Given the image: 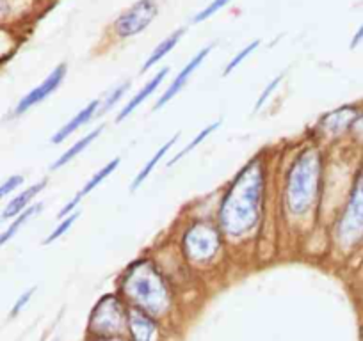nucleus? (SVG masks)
<instances>
[{
	"label": "nucleus",
	"mask_w": 363,
	"mask_h": 341,
	"mask_svg": "<svg viewBox=\"0 0 363 341\" xmlns=\"http://www.w3.org/2000/svg\"><path fill=\"white\" fill-rule=\"evenodd\" d=\"M184 247L189 258L196 262L212 258L216 250L219 249V235L212 226L208 224H196L187 231L184 238Z\"/></svg>",
	"instance_id": "obj_6"
},
{
	"label": "nucleus",
	"mask_w": 363,
	"mask_h": 341,
	"mask_svg": "<svg viewBox=\"0 0 363 341\" xmlns=\"http://www.w3.org/2000/svg\"><path fill=\"white\" fill-rule=\"evenodd\" d=\"M157 11L159 8H157L155 0H139L116 20V25H114L116 34L120 37H130L143 33L153 22Z\"/></svg>",
	"instance_id": "obj_5"
},
{
	"label": "nucleus",
	"mask_w": 363,
	"mask_h": 341,
	"mask_svg": "<svg viewBox=\"0 0 363 341\" xmlns=\"http://www.w3.org/2000/svg\"><path fill=\"white\" fill-rule=\"evenodd\" d=\"M320 169L323 160L317 149H305L292 163L285 190V200L291 214H306L315 203L319 194Z\"/></svg>",
	"instance_id": "obj_2"
},
{
	"label": "nucleus",
	"mask_w": 363,
	"mask_h": 341,
	"mask_svg": "<svg viewBox=\"0 0 363 341\" xmlns=\"http://www.w3.org/2000/svg\"><path fill=\"white\" fill-rule=\"evenodd\" d=\"M127 91H128V82L123 83V86H120V88H118V89H114L113 95H111L109 98H107V102L104 103V112H106V110H109L113 105H116L118 100H120L121 96H123Z\"/></svg>",
	"instance_id": "obj_25"
},
{
	"label": "nucleus",
	"mask_w": 363,
	"mask_h": 341,
	"mask_svg": "<svg viewBox=\"0 0 363 341\" xmlns=\"http://www.w3.org/2000/svg\"><path fill=\"white\" fill-rule=\"evenodd\" d=\"M337 238L344 249L358 245L363 238V169L356 175L349 201L337 224Z\"/></svg>",
	"instance_id": "obj_4"
},
{
	"label": "nucleus",
	"mask_w": 363,
	"mask_h": 341,
	"mask_svg": "<svg viewBox=\"0 0 363 341\" xmlns=\"http://www.w3.org/2000/svg\"><path fill=\"white\" fill-rule=\"evenodd\" d=\"M230 2H232V0H212L211 4H208L207 8L203 9V11L198 13V15L194 16V22H196V23L205 22V20L211 18L212 15H216V13H218L219 9H223V8H225V6H228Z\"/></svg>",
	"instance_id": "obj_21"
},
{
	"label": "nucleus",
	"mask_w": 363,
	"mask_h": 341,
	"mask_svg": "<svg viewBox=\"0 0 363 341\" xmlns=\"http://www.w3.org/2000/svg\"><path fill=\"white\" fill-rule=\"evenodd\" d=\"M65 75H66V66L65 64L57 66V68H55L54 71H52L50 75H48L47 79L38 86V88H34L29 95L23 96V98L20 100L18 107H16V114H23L26 110H29L30 107L36 105V103L43 102L50 93H54L55 89H57V86L62 82Z\"/></svg>",
	"instance_id": "obj_8"
},
{
	"label": "nucleus",
	"mask_w": 363,
	"mask_h": 341,
	"mask_svg": "<svg viewBox=\"0 0 363 341\" xmlns=\"http://www.w3.org/2000/svg\"><path fill=\"white\" fill-rule=\"evenodd\" d=\"M264 194V170L251 162L237 176L221 207L223 229L230 236H244L257 226Z\"/></svg>",
	"instance_id": "obj_1"
},
{
	"label": "nucleus",
	"mask_w": 363,
	"mask_h": 341,
	"mask_svg": "<svg viewBox=\"0 0 363 341\" xmlns=\"http://www.w3.org/2000/svg\"><path fill=\"white\" fill-rule=\"evenodd\" d=\"M102 130H104V127L96 128V130H93V132H91V134H87L86 137L82 139V141L75 142V144H73L72 148L68 149V151H65V153H62V156H59V158L55 160L54 163H52V169H59V167H62V166H65V163H68L69 160H73V158H75V156L79 155V153H82L84 149H86L87 146L91 144V142L95 141V139L99 137L100 134H102Z\"/></svg>",
	"instance_id": "obj_17"
},
{
	"label": "nucleus",
	"mask_w": 363,
	"mask_h": 341,
	"mask_svg": "<svg viewBox=\"0 0 363 341\" xmlns=\"http://www.w3.org/2000/svg\"><path fill=\"white\" fill-rule=\"evenodd\" d=\"M351 130L354 132L359 139H363V114H358V117H356L354 123H352Z\"/></svg>",
	"instance_id": "obj_28"
},
{
	"label": "nucleus",
	"mask_w": 363,
	"mask_h": 341,
	"mask_svg": "<svg viewBox=\"0 0 363 341\" xmlns=\"http://www.w3.org/2000/svg\"><path fill=\"white\" fill-rule=\"evenodd\" d=\"M184 33H186V30H184V29L174 30V33L171 34V36H167L166 40L162 41V43L157 45V48L152 52V55H150L148 61L145 62V66H143V69H145V71H146V69L152 68L153 64H157V62H159L160 59L166 57V55L169 54V52L173 50L174 47H177V43H178V41H180V37L184 36Z\"/></svg>",
	"instance_id": "obj_16"
},
{
	"label": "nucleus",
	"mask_w": 363,
	"mask_h": 341,
	"mask_svg": "<svg viewBox=\"0 0 363 341\" xmlns=\"http://www.w3.org/2000/svg\"><path fill=\"white\" fill-rule=\"evenodd\" d=\"M177 139H178V135H174V137H173V139H171V141H167V142H166V144H164V146H162V148H160V149H159V151H157V153H155V155H153V158H152V160H150V162H148V163H146V166H145V167H143V170H141V173H139V175H138V176H135L134 183H132V190H135V189H138V187H139V185H141V183H143V182H145V180H146V178H148V176H150V173H152V170H153V167H155V166H157V163H159V162H160V160H162V156H164V155H166V153H167V151H169V149H171V148H173V144H174V142H177Z\"/></svg>",
	"instance_id": "obj_18"
},
{
	"label": "nucleus",
	"mask_w": 363,
	"mask_h": 341,
	"mask_svg": "<svg viewBox=\"0 0 363 341\" xmlns=\"http://www.w3.org/2000/svg\"><path fill=\"white\" fill-rule=\"evenodd\" d=\"M125 291L143 309L153 315H160L167 308V288L162 277L150 263L141 262L128 270L123 284Z\"/></svg>",
	"instance_id": "obj_3"
},
{
	"label": "nucleus",
	"mask_w": 363,
	"mask_h": 341,
	"mask_svg": "<svg viewBox=\"0 0 363 341\" xmlns=\"http://www.w3.org/2000/svg\"><path fill=\"white\" fill-rule=\"evenodd\" d=\"M362 41H363V25L359 27L358 30H356L354 37H352V40H351V48H356V47H358V45L362 43Z\"/></svg>",
	"instance_id": "obj_29"
},
{
	"label": "nucleus",
	"mask_w": 363,
	"mask_h": 341,
	"mask_svg": "<svg viewBox=\"0 0 363 341\" xmlns=\"http://www.w3.org/2000/svg\"><path fill=\"white\" fill-rule=\"evenodd\" d=\"M34 290H36V288H30V290H27L26 294H23L22 297L18 299V302H16V304L13 306V309H11V316H16V315H18L20 311H22V308H23V306H26L27 302H29V299L33 297Z\"/></svg>",
	"instance_id": "obj_26"
},
{
	"label": "nucleus",
	"mask_w": 363,
	"mask_h": 341,
	"mask_svg": "<svg viewBox=\"0 0 363 341\" xmlns=\"http://www.w3.org/2000/svg\"><path fill=\"white\" fill-rule=\"evenodd\" d=\"M356 117H358V112H356L354 107H342V109L328 114V116L323 120V123L328 132L337 135V134H342L344 130H347V128H351Z\"/></svg>",
	"instance_id": "obj_11"
},
{
	"label": "nucleus",
	"mask_w": 363,
	"mask_h": 341,
	"mask_svg": "<svg viewBox=\"0 0 363 341\" xmlns=\"http://www.w3.org/2000/svg\"><path fill=\"white\" fill-rule=\"evenodd\" d=\"M96 110H99V102H96V100H95V102H91L89 105L84 107V109L80 110V112L77 114L75 117H72V120H69L68 123H66L65 127H62L61 130H59L57 134H55L54 137H52V142L59 144V142L65 141V139L68 137V135H72L73 132L77 130V128H80V127H82V125H86L87 121L91 120V117L95 116Z\"/></svg>",
	"instance_id": "obj_13"
},
{
	"label": "nucleus",
	"mask_w": 363,
	"mask_h": 341,
	"mask_svg": "<svg viewBox=\"0 0 363 341\" xmlns=\"http://www.w3.org/2000/svg\"><path fill=\"white\" fill-rule=\"evenodd\" d=\"M218 127H219V121H216V123H212V125H211V127H207V128H205V130H203V132H200V134H198V135H196V137H194V139H193V141H191V142H189V144H187V146H186V148L182 149V151H180V153H178V155H177V156H174V158H173V160H171V163L178 162V160H180V158H182V156H186V155H187V153H189V151H193V148H196V146H198V144H200V142H201V141H203V139H205V137H207V135H211V134H212V132H216V128H218Z\"/></svg>",
	"instance_id": "obj_20"
},
{
	"label": "nucleus",
	"mask_w": 363,
	"mask_h": 341,
	"mask_svg": "<svg viewBox=\"0 0 363 341\" xmlns=\"http://www.w3.org/2000/svg\"><path fill=\"white\" fill-rule=\"evenodd\" d=\"M23 183V176L16 175V176H11L9 180H6L2 185H0V200H4L8 194H11L13 190L16 189V187H20Z\"/></svg>",
	"instance_id": "obj_24"
},
{
	"label": "nucleus",
	"mask_w": 363,
	"mask_h": 341,
	"mask_svg": "<svg viewBox=\"0 0 363 341\" xmlns=\"http://www.w3.org/2000/svg\"><path fill=\"white\" fill-rule=\"evenodd\" d=\"M41 208H43V204H34V207H30V208H27L26 212H22V214L18 215V217L15 219V222H13L11 226H9L8 229H6L4 233H2V235H0V247L4 245V243H8L9 240L13 238V236L16 235V233L20 231V228H22L23 224H26L27 221H29L30 217H33L34 214H36V212H41Z\"/></svg>",
	"instance_id": "obj_19"
},
{
	"label": "nucleus",
	"mask_w": 363,
	"mask_h": 341,
	"mask_svg": "<svg viewBox=\"0 0 363 341\" xmlns=\"http://www.w3.org/2000/svg\"><path fill=\"white\" fill-rule=\"evenodd\" d=\"M208 52H211V47H207V48H203V50H200L196 55H194L193 59H191L189 62H187L186 68L182 69V73H178L177 79H174L173 82H171V86L166 89V93H164V95L160 96L159 102L155 103V109H160V107L166 105V103L169 102V100L173 98V96L177 95V93L180 91L182 88H184V86H186L187 80L191 79V75H193V73L196 71L198 68H200V64H201V62H203V59L207 57Z\"/></svg>",
	"instance_id": "obj_9"
},
{
	"label": "nucleus",
	"mask_w": 363,
	"mask_h": 341,
	"mask_svg": "<svg viewBox=\"0 0 363 341\" xmlns=\"http://www.w3.org/2000/svg\"><path fill=\"white\" fill-rule=\"evenodd\" d=\"M258 45H260V41H253V43H250V45H247L246 48H242V52H240V54H237L235 57H233L232 61H230V64L226 66V68H225V75H228V73H232L233 69H235L237 66H239L240 62H242L244 59H246L247 55H250L251 52L255 50V48H258Z\"/></svg>",
	"instance_id": "obj_22"
},
{
	"label": "nucleus",
	"mask_w": 363,
	"mask_h": 341,
	"mask_svg": "<svg viewBox=\"0 0 363 341\" xmlns=\"http://www.w3.org/2000/svg\"><path fill=\"white\" fill-rule=\"evenodd\" d=\"M8 13H9L8 2H6V0H0V18H4Z\"/></svg>",
	"instance_id": "obj_30"
},
{
	"label": "nucleus",
	"mask_w": 363,
	"mask_h": 341,
	"mask_svg": "<svg viewBox=\"0 0 363 341\" xmlns=\"http://www.w3.org/2000/svg\"><path fill=\"white\" fill-rule=\"evenodd\" d=\"M45 185H47V180H43V182L36 183V185H33V187H29L27 190H23L22 194H18V196H16L15 200H11V203L6 207L4 214H2V219L18 217V215L26 210L27 204L30 203V200H34V197H36L38 194L45 189Z\"/></svg>",
	"instance_id": "obj_14"
},
{
	"label": "nucleus",
	"mask_w": 363,
	"mask_h": 341,
	"mask_svg": "<svg viewBox=\"0 0 363 341\" xmlns=\"http://www.w3.org/2000/svg\"><path fill=\"white\" fill-rule=\"evenodd\" d=\"M77 217H79V214H72V215H69L68 219H65V221H62L61 224H59L57 228H55L54 231L50 233V236H48V238L45 240V243H52V242H54V240H57L59 236H62V235H65V233L68 231L69 228H72V224H73V222L77 221Z\"/></svg>",
	"instance_id": "obj_23"
},
{
	"label": "nucleus",
	"mask_w": 363,
	"mask_h": 341,
	"mask_svg": "<svg viewBox=\"0 0 363 341\" xmlns=\"http://www.w3.org/2000/svg\"><path fill=\"white\" fill-rule=\"evenodd\" d=\"M167 71H169V69H167V68L160 69V71H159V73H157V75H155V76H153V79H152V80H150V82H148V83H146L145 88H143V89H141V91H139V93H138V95H135V96H134V98H132V100H130V102H128V103H127V105H125V109H123V110H121V112H120V116H118V121H123V120H125V117H127V116H128V114H130V112H132V110H134V109H135V107H138V105H141V103H143V102H145V100H146V98H148V96H150V95H152V93H153V91H155V89H157V88H159V83H160V82H162V80H164V76H166V75H167Z\"/></svg>",
	"instance_id": "obj_15"
},
{
	"label": "nucleus",
	"mask_w": 363,
	"mask_h": 341,
	"mask_svg": "<svg viewBox=\"0 0 363 341\" xmlns=\"http://www.w3.org/2000/svg\"><path fill=\"white\" fill-rule=\"evenodd\" d=\"M118 163H120V158H114L113 162L107 163L106 167H102V169H100V170H96V175L93 176V178H91L89 182L86 183V185H84V189L80 190V192L77 194L75 197H73L72 203H68L65 208H62L61 214H59V217H66V215H68V214H72V210L77 207V203H79V201H80V197H84V196H86V194H89L91 190L95 189V187H99L100 183H102L104 180H106L107 176H109L114 169H116Z\"/></svg>",
	"instance_id": "obj_12"
},
{
	"label": "nucleus",
	"mask_w": 363,
	"mask_h": 341,
	"mask_svg": "<svg viewBox=\"0 0 363 341\" xmlns=\"http://www.w3.org/2000/svg\"><path fill=\"white\" fill-rule=\"evenodd\" d=\"M128 325L135 341H153L155 336V323L152 316L146 315L141 309H130L128 311Z\"/></svg>",
	"instance_id": "obj_10"
},
{
	"label": "nucleus",
	"mask_w": 363,
	"mask_h": 341,
	"mask_svg": "<svg viewBox=\"0 0 363 341\" xmlns=\"http://www.w3.org/2000/svg\"><path fill=\"white\" fill-rule=\"evenodd\" d=\"M280 82H281V76H277V79H274V80H272V82H271V83H269V88H267V89H265V91H264V93H262V95H260V98H258V103H257V109H260V107H262V105H264V103H265V102H267L269 95H271V93H272V91H274V89H277V86H278V83H280Z\"/></svg>",
	"instance_id": "obj_27"
},
{
	"label": "nucleus",
	"mask_w": 363,
	"mask_h": 341,
	"mask_svg": "<svg viewBox=\"0 0 363 341\" xmlns=\"http://www.w3.org/2000/svg\"><path fill=\"white\" fill-rule=\"evenodd\" d=\"M123 323V309L116 297H106L96 306L95 315L91 318V325L96 333H114L121 329Z\"/></svg>",
	"instance_id": "obj_7"
}]
</instances>
